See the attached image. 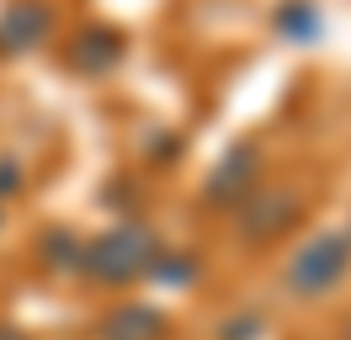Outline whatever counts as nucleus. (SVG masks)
Returning a JSON list of instances; mask_svg holds the SVG:
<instances>
[{
    "instance_id": "nucleus-4",
    "label": "nucleus",
    "mask_w": 351,
    "mask_h": 340,
    "mask_svg": "<svg viewBox=\"0 0 351 340\" xmlns=\"http://www.w3.org/2000/svg\"><path fill=\"white\" fill-rule=\"evenodd\" d=\"M261 170H266V154L256 138H234V144L223 149L213 170H208V181H202V208H240L250 191L261 186Z\"/></svg>"
},
{
    "instance_id": "nucleus-7",
    "label": "nucleus",
    "mask_w": 351,
    "mask_h": 340,
    "mask_svg": "<svg viewBox=\"0 0 351 340\" xmlns=\"http://www.w3.org/2000/svg\"><path fill=\"white\" fill-rule=\"evenodd\" d=\"M96 340H171V314L149 298H123L96 319Z\"/></svg>"
},
{
    "instance_id": "nucleus-15",
    "label": "nucleus",
    "mask_w": 351,
    "mask_h": 340,
    "mask_svg": "<svg viewBox=\"0 0 351 340\" xmlns=\"http://www.w3.org/2000/svg\"><path fill=\"white\" fill-rule=\"evenodd\" d=\"M0 340H32L27 330H16V324H0Z\"/></svg>"
},
{
    "instance_id": "nucleus-11",
    "label": "nucleus",
    "mask_w": 351,
    "mask_h": 340,
    "mask_svg": "<svg viewBox=\"0 0 351 340\" xmlns=\"http://www.w3.org/2000/svg\"><path fill=\"white\" fill-rule=\"evenodd\" d=\"M266 335V314L261 308H240V314L219 319V340H261Z\"/></svg>"
},
{
    "instance_id": "nucleus-9",
    "label": "nucleus",
    "mask_w": 351,
    "mask_h": 340,
    "mask_svg": "<svg viewBox=\"0 0 351 340\" xmlns=\"http://www.w3.org/2000/svg\"><path fill=\"white\" fill-rule=\"evenodd\" d=\"M271 32L282 42H293V48H314V42L325 38V16H319L314 0H282L271 11Z\"/></svg>"
},
{
    "instance_id": "nucleus-12",
    "label": "nucleus",
    "mask_w": 351,
    "mask_h": 340,
    "mask_svg": "<svg viewBox=\"0 0 351 340\" xmlns=\"http://www.w3.org/2000/svg\"><path fill=\"white\" fill-rule=\"evenodd\" d=\"M181 149H186V138H181L176 127H149V133H144L149 165H171V160H181Z\"/></svg>"
},
{
    "instance_id": "nucleus-6",
    "label": "nucleus",
    "mask_w": 351,
    "mask_h": 340,
    "mask_svg": "<svg viewBox=\"0 0 351 340\" xmlns=\"http://www.w3.org/2000/svg\"><path fill=\"white\" fill-rule=\"evenodd\" d=\"M128 59V32L123 27H107V21H90L75 38L64 42V69L69 75H86V80H101L117 64Z\"/></svg>"
},
{
    "instance_id": "nucleus-16",
    "label": "nucleus",
    "mask_w": 351,
    "mask_h": 340,
    "mask_svg": "<svg viewBox=\"0 0 351 340\" xmlns=\"http://www.w3.org/2000/svg\"><path fill=\"white\" fill-rule=\"evenodd\" d=\"M341 340H351V319H346V324H341Z\"/></svg>"
},
{
    "instance_id": "nucleus-3",
    "label": "nucleus",
    "mask_w": 351,
    "mask_h": 340,
    "mask_svg": "<svg viewBox=\"0 0 351 340\" xmlns=\"http://www.w3.org/2000/svg\"><path fill=\"white\" fill-rule=\"evenodd\" d=\"M304 212H308V202H304V191H298V186H256L240 208H229V218H234L240 245L261 250V245H277L282 234L298 229Z\"/></svg>"
},
{
    "instance_id": "nucleus-17",
    "label": "nucleus",
    "mask_w": 351,
    "mask_h": 340,
    "mask_svg": "<svg viewBox=\"0 0 351 340\" xmlns=\"http://www.w3.org/2000/svg\"><path fill=\"white\" fill-rule=\"evenodd\" d=\"M0 218H5V212H0Z\"/></svg>"
},
{
    "instance_id": "nucleus-2",
    "label": "nucleus",
    "mask_w": 351,
    "mask_h": 340,
    "mask_svg": "<svg viewBox=\"0 0 351 340\" xmlns=\"http://www.w3.org/2000/svg\"><path fill=\"white\" fill-rule=\"evenodd\" d=\"M351 276V229H319L282 266V293L293 303H319Z\"/></svg>"
},
{
    "instance_id": "nucleus-8",
    "label": "nucleus",
    "mask_w": 351,
    "mask_h": 340,
    "mask_svg": "<svg viewBox=\"0 0 351 340\" xmlns=\"http://www.w3.org/2000/svg\"><path fill=\"white\" fill-rule=\"evenodd\" d=\"M38 266L48 276H80V255H86V239L69 229V223H53V229L38 234Z\"/></svg>"
},
{
    "instance_id": "nucleus-14",
    "label": "nucleus",
    "mask_w": 351,
    "mask_h": 340,
    "mask_svg": "<svg viewBox=\"0 0 351 340\" xmlns=\"http://www.w3.org/2000/svg\"><path fill=\"white\" fill-rule=\"evenodd\" d=\"M22 186H27V165L16 154H0V202L5 197H22Z\"/></svg>"
},
{
    "instance_id": "nucleus-10",
    "label": "nucleus",
    "mask_w": 351,
    "mask_h": 340,
    "mask_svg": "<svg viewBox=\"0 0 351 340\" xmlns=\"http://www.w3.org/2000/svg\"><path fill=\"white\" fill-rule=\"evenodd\" d=\"M149 282L176 287V293L197 287L202 282V255L197 250H165V245H160V255H154V266H149Z\"/></svg>"
},
{
    "instance_id": "nucleus-13",
    "label": "nucleus",
    "mask_w": 351,
    "mask_h": 340,
    "mask_svg": "<svg viewBox=\"0 0 351 340\" xmlns=\"http://www.w3.org/2000/svg\"><path fill=\"white\" fill-rule=\"evenodd\" d=\"M101 202L117 212H133L138 208V186H133V175H112L107 186H101Z\"/></svg>"
},
{
    "instance_id": "nucleus-5",
    "label": "nucleus",
    "mask_w": 351,
    "mask_h": 340,
    "mask_svg": "<svg viewBox=\"0 0 351 340\" xmlns=\"http://www.w3.org/2000/svg\"><path fill=\"white\" fill-rule=\"evenodd\" d=\"M59 32V16L48 0H5L0 5V59H27L48 48Z\"/></svg>"
},
{
    "instance_id": "nucleus-1",
    "label": "nucleus",
    "mask_w": 351,
    "mask_h": 340,
    "mask_svg": "<svg viewBox=\"0 0 351 340\" xmlns=\"http://www.w3.org/2000/svg\"><path fill=\"white\" fill-rule=\"evenodd\" d=\"M154 255H160V234L144 218H117L112 229L86 239L80 276L96 282V287H133V282H149Z\"/></svg>"
}]
</instances>
